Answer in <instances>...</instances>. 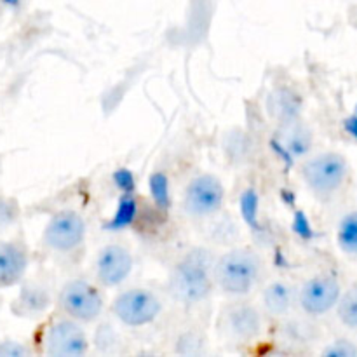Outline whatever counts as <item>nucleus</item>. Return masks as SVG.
I'll list each match as a JSON object with an SVG mask.
<instances>
[{"label": "nucleus", "mask_w": 357, "mask_h": 357, "mask_svg": "<svg viewBox=\"0 0 357 357\" xmlns=\"http://www.w3.org/2000/svg\"><path fill=\"white\" fill-rule=\"evenodd\" d=\"M324 357H357V345L354 342L345 340V338H338V340L331 342L326 349L323 351Z\"/></svg>", "instance_id": "17"}, {"label": "nucleus", "mask_w": 357, "mask_h": 357, "mask_svg": "<svg viewBox=\"0 0 357 357\" xmlns=\"http://www.w3.org/2000/svg\"><path fill=\"white\" fill-rule=\"evenodd\" d=\"M347 128H349V131L352 132V136H356L357 138V112L347 121Z\"/></svg>", "instance_id": "20"}, {"label": "nucleus", "mask_w": 357, "mask_h": 357, "mask_svg": "<svg viewBox=\"0 0 357 357\" xmlns=\"http://www.w3.org/2000/svg\"><path fill=\"white\" fill-rule=\"evenodd\" d=\"M222 330L230 340L239 344H251L264 333V316L255 305L246 302L230 303L223 309Z\"/></svg>", "instance_id": "10"}, {"label": "nucleus", "mask_w": 357, "mask_h": 357, "mask_svg": "<svg viewBox=\"0 0 357 357\" xmlns=\"http://www.w3.org/2000/svg\"><path fill=\"white\" fill-rule=\"evenodd\" d=\"M351 176L349 159L340 152L316 153L302 164V180L316 197L328 199L337 195Z\"/></svg>", "instance_id": "3"}, {"label": "nucleus", "mask_w": 357, "mask_h": 357, "mask_svg": "<svg viewBox=\"0 0 357 357\" xmlns=\"http://www.w3.org/2000/svg\"><path fill=\"white\" fill-rule=\"evenodd\" d=\"M344 293L342 282L333 274H317L298 288V305L307 316L319 317L337 309Z\"/></svg>", "instance_id": "8"}, {"label": "nucleus", "mask_w": 357, "mask_h": 357, "mask_svg": "<svg viewBox=\"0 0 357 357\" xmlns=\"http://www.w3.org/2000/svg\"><path fill=\"white\" fill-rule=\"evenodd\" d=\"M261 258L250 248H234L216 257L215 284L225 295L243 296L253 291L260 282Z\"/></svg>", "instance_id": "2"}, {"label": "nucleus", "mask_w": 357, "mask_h": 357, "mask_svg": "<svg viewBox=\"0 0 357 357\" xmlns=\"http://www.w3.org/2000/svg\"><path fill=\"white\" fill-rule=\"evenodd\" d=\"M215 261L213 251L202 246L185 251L169 274V291L176 302L183 305H197L204 302L215 288Z\"/></svg>", "instance_id": "1"}, {"label": "nucleus", "mask_w": 357, "mask_h": 357, "mask_svg": "<svg viewBox=\"0 0 357 357\" xmlns=\"http://www.w3.org/2000/svg\"><path fill=\"white\" fill-rule=\"evenodd\" d=\"M264 310L272 317H284L298 305V288L286 281H274L261 293Z\"/></svg>", "instance_id": "13"}, {"label": "nucleus", "mask_w": 357, "mask_h": 357, "mask_svg": "<svg viewBox=\"0 0 357 357\" xmlns=\"http://www.w3.org/2000/svg\"><path fill=\"white\" fill-rule=\"evenodd\" d=\"M223 204H225V185L215 174H197L185 187L183 208L192 218H209L216 215Z\"/></svg>", "instance_id": "6"}, {"label": "nucleus", "mask_w": 357, "mask_h": 357, "mask_svg": "<svg viewBox=\"0 0 357 357\" xmlns=\"http://www.w3.org/2000/svg\"><path fill=\"white\" fill-rule=\"evenodd\" d=\"M30 356V349L16 340L0 342V357H26Z\"/></svg>", "instance_id": "18"}, {"label": "nucleus", "mask_w": 357, "mask_h": 357, "mask_svg": "<svg viewBox=\"0 0 357 357\" xmlns=\"http://www.w3.org/2000/svg\"><path fill=\"white\" fill-rule=\"evenodd\" d=\"M349 21H351L352 26L357 30V2L351 7V10H349Z\"/></svg>", "instance_id": "21"}, {"label": "nucleus", "mask_w": 357, "mask_h": 357, "mask_svg": "<svg viewBox=\"0 0 357 357\" xmlns=\"http://www.w3.org/2000/svg\"><path fill=\"white\" fill-rule=\"evenodd\" d=\"M86 239V222L77 211H59L44 229V246L54 253H72Z\"/></svg>", "instance_id": "9"}, {"label": "nucleus", "mask_w": 357, "mask_h": 357, "mask_svg": "<svg viewBox=\"0 0 357 357\" xmlns=\"http://www.w3.org/2000/svg\"><path fill=\"white\" fill-rule=\"evenodd\" d=\"M337 317L345 328L357 330V282L342 293L337 305Z\"/></svg>", "instance_id": "16"}, {"label": "nucleus", "mask_w": 357, "mask_h": 357, "mask_svg": "<svg viewBox=\"0 0 357 357\" xmlns=\"http://www.w3.org/2000/svg\"><path fill=\"white\" fill-rule=\"evenodd\" d=\"M112 312L124 326H149L162 312V302L150 289L129 288L115 296L112 303Z\"/></svg>", "instance_id": "5"}, {"label": "nucleus", "mask_w": 357, "mask_h": 357, "mask_svg": "<svg viewBox=\"0 0 357 357\" xmlns=\"http://www.w3.org/2000/svg\"><path fill=\"white\" fill-rule=\"evenodd\" d=\"M49 303H51V298H49V293L44 286L28 284L21 289L20 296L16 300V305H14V310L20 316L35 317L44 312L49 307Z\"/></svg>", "instance_id": "14"}, {"label": "nucleus", "mask_w": 357, "mask_h": 357, "mask_svg": "<svg viewBox=\"0 0 357 357\" xmlns=\"http://www.w3.org/2000/svg\"><path fill=\"white\" fill-rule=\"evenodd\" d=\"M44 351L52 357H82L89 351V338L82 323L65 316L52 321L44 335Z\"/></svg>", "instance_id": "7"}, {"label": "nucleus", "mask_w": 357, "mask_h": 357, "mask_svg": "<svg viewBox=\"0 0 357 357\" xmlns=\"http://www.w3.org/2000/svg\"><path fill=\"white\" fill-rule=\"evenodd\" d=\"M338 246L344 253L357 257V211H351L342 218L338 225Z\"/></svg>", "instance_id": "15"}, {"label": "nucleus", "mask_w": 357, "mask_h": 357, "mask_svg": "<svg viewBox=\"0 0 357 357\" xmlns=\"http://www.w3.org/2000/svg\"><path fill=\"white\" fill-rule=\"evenodd\" d=\"M135 267V258L124 244L112 243L100 250L94 264V274L103 288L121 286Z\"/></svg>", "instance_id": "11"}, {"label": "nucleus", "mask_w": 357, "mask_h": 357, "mask_svg": "<svg viewBox=\"0 0 357 357\" xmlns=\"http://www.w3.org/2000/svg\"><path fill=\"white\" fill-rule=\"evenodd\" d=\"M58 305L65 316L79 323H93L103 314L105 298L96 284L86 279L65 282L58 295Z\"/></svg>", "instance_id": "4"}, {"label": "nucleus", "mask_w": 357, "mask_h": 357, "mask_svg": "<svg viewBox=\"0 0 357 357\" xmlns=\"http://www.w3.org/2000/svg\"><path fill=\"white\" fill-rule=\"evenodd\" d=\"M16 213L17 211L14 202H10L9 199L0 195V230L7 229L16 220Z\"/></svg>", "instance_id": "19"}, {"label": "nucleus", "mask_w": 357, "mask_h": 357, "mask_svg": "<svg viewBox=\"0 0 357 357\" xmlns=\"http://www.w3.org/2000/svg\"><path fill=\"white\" fill-rule=\"evenodd\" d=\"M28 268V253L16 241H0V286L9 288L24 278Z\"/></svg>", "instance_id": "12"}]
</instances>
